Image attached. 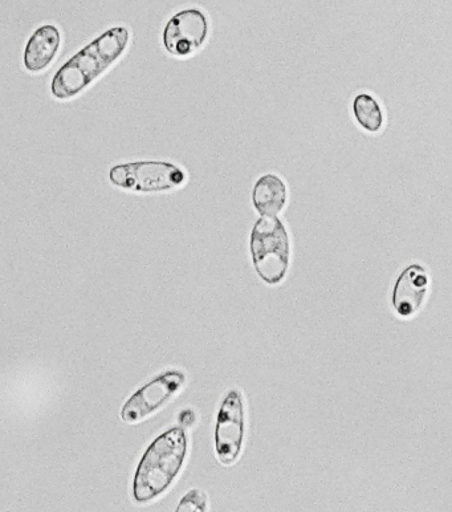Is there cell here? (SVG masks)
<instances>
[{"label":"cell","instance_id":"6da1fadb","mask_svg":"<svg viewBox=\"0 0 452 512\" xmlns=\"http://www.w3.org/2000/svg\"><path fill=\"white\" fill-rule=\"evenodd\" d=\"M130 40L128 28L117 26L89 43L73 55L56 72L51 84V93L59 100L72 99L101 75L124 54Z\"/></svg>","mask_w":452,"mask_h":512},{"label":"cell","instance_id":"7a4b0ae2","mask_svg":"<svg viewBox=\"0 0 452 512\" xmlns=\"http://www.w3.org/2000/svg\"><path fill=\"white\" fill-rule=\"evenodd\" d=\"M189 441L185 430L173 428L153 441L138 465L134 501L145 505L164 495L185 466Z\"/></svg>","mask_w":452,"mask_h":512},{"label":"cell","instance_id":"3957f363","mask_svg":"<svg viewBox=\"0 0 452 512\" xmlns=\"http://www.w3.org/2000/svg\"><path fill=\"white\" fill-rule=\"evenodd\" d=\"M252 263L256 274L268 286H278L288 274L291 243L284 223L278 217H262L250 238Z\"/></svg>","mask_w":452,"mask_h":512},{"label":"cell","instance_id":"277c9868","mask_svg":"<svg viewBox=\"0 0 452 512\" xmlns=\"http://www.w3.org/2000/svg\"><path fill=\"white\" fill-rule=\"evenodd\" d=\"M246 400L242 390H227L219 406L215 422V457L223 466L231 467L242 457L246 444Z\"/></svg>","mask_w":452,"mask_h":512},{"label":"cell","instance_id":"5b68a950","mask_svg":"<svg viewBox=\"0 0 452 512\" xmlns=\"http://www.w3.org/2000/svg\"><path fill=\"white\" fill-rule=\"evenodd\" d=\"M114 186L138 193H161L177 189L186 182L181 168L164 161L126 162L109 170Z\"/></svg>","mask_w":452,"mask_h":512},{"label":"cell","instance_id":"8992f818","mask_svg":"<svg viewBox=\"0 0 452 512\" xmlns=\"http://www.w3.org/2000/svg\"><path fill=\"white\" fill-rule=\"evenodd\" d=\"M186 375L181 371L162 373L157 379L137 390L121 410V418L128 424H137L153 416L183 389Z\"/></svg>","mask_w":452,"mask_h":512},{"label":"cell","instance_id":"52a82bcc","mask_svg":"<svg viewBox=\"0 0 452 512\" xmlns=\"http://www.w3.org/2000/svg\"><path fill=\"white\" fill-rule=\"evenodd\" d=\"M209 36V22L198 8L179 11L166 24L164 46L170 55L186 58L205 44Z\"/></svg>","mask_w":452,"mask_h":512},{"label":"cell","instance_id":"ba28073f","mask_svg":"<svg viewBox=\"0 0 452 512\" xmlns=\"http://www.w3.org/2000/svg\"><path fill=\"white\" fill-rule=\"evenodd\" d=\"M430 278L421 264H410L394 284L392 304L402 319H411L425 306L429 294Z\"/></svg>","mask_w":452,"mask_h":512},{"label":"cell","instance_id":"9c48e42d","mask_svg":"<svg viewBox=\"0 0 452 512\" xmlns=\"http://www.w3.org/2000/svg\"><path fill=\"white\" fill-rule=\"evenodd\" d=\"M61 43L59 28L54 24H44L31 35L26 50H24L23 63L27 71L38 73L44 71L56 58Z\"/></svg>","mask_w":452,"mask_h":512},{"label":"cell","instance_id":"30bf717a","mask_svg":"<svg viewBox=\"0 0 452 512\" xmlns=\"http://www.w3.org/2000/svg\"><path fill=\"white\" fill-rule=\"evenodd\" d=\"M287 186L276 174L260 177L252 192V202L260 215L267 218L278 217L287 203Z\"/></svg>","mask_w":452,"mask_h":512},{"label":"cell","instance_id":"8fae6325","mask_svg":"<svg viewBox=\"0 0 452 512\" xmlns=\"http://www.w3.org/2000/svg\"><path fill=\"white\" fill-rule=\"evenodd\" d=\"M353 113L358 124L368 132L377 133L384 125V113L378 101L366 93L356 96L353 103Z\"/></svg>","mask_w":452,"mask_h":512},{"label":"cell","instance_id":"7c38bea8","mask_svg":"<svg viewBox=\"0 0 452 512\" xmlns=\"http://www.w3.org/2000/svg\"><path fill=\"white\" fill-rule=\"evenodd\" d=\"M209 511V497L201 489L190 490L183 495L174 512H207Z\"/></svg>","mask_w":452,"mask_h":512}]
</instances>
